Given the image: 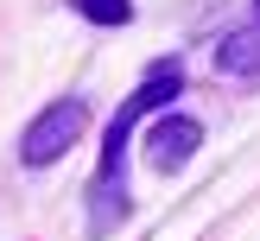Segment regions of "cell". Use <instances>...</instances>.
<instances>
[{"instance_id": "1", "label": "cell", "mask_w": 260, "mask_h": 241, "mask_svg": "<svg viewBox=\"0 0 260 241\" xmlns=\"http://www.w3.org/2000/svg\"><path fill=\"white\" fill-rule=\"evenodd\" d=\"M184 89V70L178 63H159V70L146 76V83L134 89V95L121 101V114L108 121V146H102V171H95V210H89V228H114L127 216V184H121V159H127V133H134V121L140 114H152V108H165V101Z\"/></svg>"}, {"instance_id": "2", "label": "cell", "mask_w": 260, "mask_h": 241, "mask_svg": "<svg viewBox=\"0 0 260 241\" xmlns=\"http://www.w3.org/2000/svg\"><path fill=\"white\" fill-rule=\"evenodd\" d=\"M83 127H89V108H83L76 95L51 101V108H45V114H38V121L19 133V159L32 165V171H45V165H57L63 152L83 140Z\"/></svg>"}, {"instance_id": "3", "label": "cell", "mask_w": 260, "mask_h": 241, "mask_svg": "<svg viewBox=\"0 0 260 241\" xmlns=\"http://www.w3.org/2000/svg\"><path fill=\"white\" fill-rule=\"evenodd\" d=\"M203 146V127L190 121V114H159V121L146 127V165L152 171H178V165H190Z\"/></svg>"}, {"instance_id": "4", "label": "cell", "mask_w": 260, "mask_h": 241, "mask_svg": "<svg viewBox=\"0 0 260 241\" xmlns=\"http://www.w3.org/2000/svg\"><path fill=\"white\" fill-rule=\"evenodd\" d=\"M216 63H222L229 76H260V25H248V32H229L222 45H216Z\"/></svg>"}, {"instance_id": "5", "label": "cell", "mask_w": 260, "mask_h": 241, "mask_svg": "<svg viewBox=\"0 0 260 241\" xmlns=\"http://www.w3.org/2000/svg\"><path fill=\"white\" fill-rule=\"evenodd\" d=\"M76 13H83V19H95V25H127V19H134V7H127V0H76Z\"/></svg>"}, {"instance_id": "6", "label": "cell", "mask_w": 260, "mask_h": 241, "mask_svg": "<svg viewBox=\"0 0 260 241\" xmlns=\"http://www.w3.org/2000/svg\"><path fill=\"white\" fill-rule=\"evenodd\" d=\"M254 13H260V0H254Z\"/></svg>"}]
</instances>
